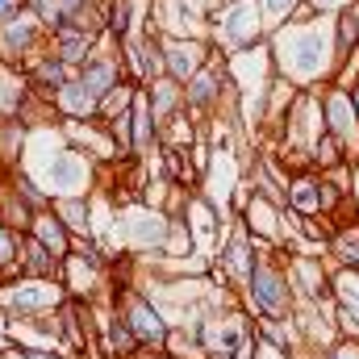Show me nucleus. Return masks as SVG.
I'll use <instances>...</instances> for the list:
<instances>
[{"label":"nucleus","instance_id":"obj_1","mask_svg":"<svg viewBox=\"0 0 359 359\" xmlns=\"http://www.w3.org/2000/svg\"><path fill=\"white\" fill-rule=\"evenodd\" d=\"M268 55L280 80H288L297 92H318L326 88L339 72L334 59V34L330 17L318 13L309 21H288L276 34H268Z\"/></svg>","mask_w":359,"mask_h":359},{"label":"nucleus","instance_id":"obj_2","mask_svg":"<svg viewBox=\"0 0 359 359\" xmlns=\"http://www.w3.org/2000/svg\"><path fill=\"white\" fill-rule=\"evenodd\" d=\"M29 176L38 180L46 192H50V201H63V196H92V188L100 184V159L84 151V147H76L72 138H59L55 130H50V147H46V155H42V163L38 168H25Z\"/></svg>","mask_w":359,"mask_h":359},{"label":"nucleus","instance_id":"obj_3","mask_svg":"<svg viewBox=\"0 0 359 359\" xmlns=\"http://www.w3.org/2000/svg\"><path fill=\"white\" fill-rule=\"evenodd\" d=\"M109 305L126 318V326L134 330V339H138V347L142 351H168V334H172V322H168V313L159 309V301L147 292V288H126V292H117V297H109Z\"/></svg>","mask_w":359,"mask_h":359},{"label":"nucleus","instance_id":"obj_4","mask_svg":"<svg viewBox=\"0 0 359 359\" xmlns=\"http://www.w3.org/2000/svg\"><path fill=\"white\" fill-rule=\"evenodd\" d=\"M209 42H213V50H222L226 59L264 46V42H268V25H264V17H259V4H255V0H238V4L217 8V21H213Z\"/></svg>","mask_w":359,"mask_h":359},{"label":"nucleus","instance_id":"obj_5","mask_svg":"<svg viewBox=\"0 0 359 359\" xmlns=\"http://www.w3.org/2000/svg\"><path fill=\"white\" fill-rule=\"evenodd\" d=\"M67 301L63 280H8L0 284V313L4 322H34L38 313H55Z\"/></svg>","mask_w":359,"mask_h":359},{"label":"nucleus","instance_id":"obj_6","mask_svg":"<svg viewBox=\"0 0 359 359\" xmlns=\"http://www.w3.org/2000/svg\"><path fill=\"white\" fill-rule=\"evenodd\" d=\"M259 255H264V247L251 238V230L243 226V217H234L230 230H226V238H222V247L213 251V268L222 271V284H226L230 292L243 297L247 280L259 268Z\"/></svg>","mask_w":359,"mask_h":359},{"label":"nucleus","instance_id":"obj_7","mask_svg":"<svg viewBox=\"0 0 359 359\" xmlns=\"http://www.w3.org/2000/svg\"><path fill=\"white\" fill-rule=\"evenodd\" d=\"M288 284L297 292V309H334V288H330V264L318 259L313 251H292L288 255Z\"/></svg>","mask_w":359,"mask_h":359},{"label":"nucleus","instance_id":"obj_8","mask_svg":"<svg viewBox=\"0 0 359 359\" xmlns=\"http://www.w3.org/2000/svg\"><path fill=\"white\" fill-rule=\"evenodd\" d=\"M168 230H172V213L159 205H134L121 213V243L130 255H163L168 251Z\"/></svg>","mask_w":359,"mask_h":359},{"label":"nucleus","instance_id":"obj_9","mask_svg":"<svg viewBox=\"0 0 359 359\" xmlns=\"http://www.w3.org/2000/svg\"><path fill=\"white\" fill-rule=\"evenodd\" d=\"M318 100H322V126H326V134H334L343 142L347 159L359 163V113H355V104H351V96H347V88L330 80L326 88H318Z\"/></svg>","mask_w":359,"mask_h":359},{"label":"nucleus","instance_id":"obj_10","mask_svg":"<svg viewBox=\"0 0 359 359\" xmlns=\"http://www.w3.org/2000/svg\"><path fill=\"white\" fill-rule=\"evenodd\" d=\"M76 80H80V84H84V88L96 96V100H100L104 92H113L117 84H121V80H126V63H121V50H117V46H109V42L100 38V46H96L88 59L76 67Z\"/></svg>","mask_w":359,"mask_h":359},{"label":"nucleus","instance_id":"obj_11","mask_svg":"<svg viewBox=\"0 0 359 359\" xmlns=\"http://www.w3.org/2000/svg\"><path fill=\"white\" fill-rule=\"evenodd\" d=\"M46 46V25L38 21V17H29V13H21L17 21H8V25H0V63H13V67H21L29 55H38Z\"/></svg>","mask_w":359,"mask_h":359},{"label":"nucleus","instance_id":"obj_12","mask_svg":"<svg viewBox=\"0 0 359 359\" xmlns=\"http://www.w3.org/2000/svg\"><path fill=\"white\" fill-rule=\"evenodd\" d=\"M209 63V38H176L163 34V76L168 80H192Z\"/></svg>","mask_w":359,"mask_h":359},{"label":"nucleus","instance_id":"obj_13","mask_svg":"<svg viewBox=\"0 0 359 359\" xmlns=\"http://www.w3.org/2000/svg\"><path fill=\"white\" fill-rule=\"evenodd\" d=\"M96 104H100V100L76 80V72H72V80H67L63 88L50 96V109H55V117H59L63 126H88V121H96Z\"/></svg>","mask_w":359,"mask_h":359},{"label":"nucleus","instance_id":"obj_14","mask_svg":"<svg viewBox=\"0 0 359 359\" xmlns=\"http://www.w3.org/2000/svg\"><path fill=\"white\" fill-rule=\"evenodd\" d=\"M46 46H50L55 59H63V63L76 72L92 50L100 46V38L88 34V29H80V25H50V29H46Z\"/></svg>","mask_w":359,"mask_h":359},{"label":"nucleus","instance_id":"obj_15","mask_svg":"<svg viewBox=\"0 0 359 359\" xmlns=\"http://www.w3.org/2000/svg\"><path fill=\"white\" fill-rule=\"evenodd\" d=\"M21 72H25V80L34 84V92H38V96H46V100H50L55 92L72 80V67H67L63 59H55V55H50V46H42L38 55H29V59L21 63Z\"/></svg>","mask_w":359,"mask_h":359},{"label":"nucleus","instance_id":"obj_16","mask_svg":"<svg viewBox=\"0 0 359 359\" xmlns=\"http://www.w3.org/2000/svg\"><path fill=\"white\" fill-rule=\"evenodd\" d=\"M142 347L134 339V330L126 326V318L109 305L104 309V326H100V359H138Z\"/></svg>","mask_w":359,"mask_h":359},{"label":"nucleus","instance_id":"obj_17","mask_svg":"<svg viewBox=\"0 0 359 359\" xmlns=\"http://www.w3.org/2000/svg\"><path fill=\"white\" fill-rule=\"evenodd\" d=\"M284 205H288V217H322L318 172H292L284 180Z\"/></svg>","mask_w":359,"mask_h":359},{"label":"nucleus","instance_id":"obj_18","mask_svg":"<svg viewBox=\"0 0 359 359\" xmlns=\"http://www.w3.org/2000/svg\"><path fill=\"white\" fill-rule=\"evenodd\" d=\"M17 276L21 280H63V259L50 255L38 238H21V255H17Z\"/></svg>","mask_w":359,"mask_h":359},{"label":"nucleus","instance_id":"obj_19","mask_svg":"<svg viewBox=\"0 0 359 359\" xmlns=\"http://www.w3.org/2000/svg\"><path fill=\"white\" fill-rule=\"evenodd\" d=\"M130 138H134V159L159 155L163 134H159V121H155V113H151V104H147L142 88H138V100H134V109H130Z\"/></svg>","mask_w":359,"mask_h":359},{"label":"nucleus","instance_id":"obj_20","mask_svg":"<svg viewBox=\"0 0 359 359\" xmlns=\"http://www.w3.org/2000/svg\"><path fill=\"white\" fill-rule=\"evenodd\" d=\"M142 96H147V104H151V113H155V121H159V130L184 113V84L180 80H168V76H159V80H151V84H142Z\"/></svg>","mask_w":359,"mask_h":359},{"label":"nucleus","instance_id":"obj_21","mask_svg":"<svg viewBox=\"0 0 359 359\" xmlns=\"http://www.w3.org/2000/svg\"><path fill=\"white\" fill-rule=\"evenodd\" d=\"M29 238H38L50 255H59V259H67L72 255V230L59 222V213L55 209H42V213H34V222H29Z\"/></svg>","mask_w":359,"mask_h":359},{"label":"nucleus","instance_id":"obj_22","mask_svg":"<svg viewBox=\"0 0 359 359\" xmlns=\"http://www.w3.org/2000/svg\"><path fill=\"white\" fill-rule=\"evenodd\" d=\"M50 209L72 230V238H92V196H63V201H50Z\"/></svg>","mask_w":359,"mask_h":359},{"label":"nucleus","instance_id":"obj_23","mask_svg":"<svg viewBox=\"0 0 359 359\" xmlns=\"http://www.w3.org/2000/svg\"><path fill=\"white\" fill-rule=\"evenodd\" d=\"M0 176H4V184H8V188H13V196H17V201H25L34 213L50 209V192H46V188H42L34 176H29L25 168H8V172H0Z\"/></svg>","mask_w":359,"mask_h":359},{"label":"nucleus","instance_id":"obj_24","mask_svg":"<svg viewBox=\"0 0 359 359\" xmlns=\"http://www.w3.org/2000/svg\"><path fill=\"white\" fill-rule=\"evenodd\" d=\"M330 34H334V59H339V67L359 55V17L351 8H343V13H334L330 17Z\"/></svg>","mask_w":359,"mask_h":359},{"label":"nucleus","instance_id":"obj_25","mask_svg":"<svg viewBox=\"0 0 359 359\" xmlns=\"http://www.w3.org/2000/svg\"><path fill=\"white\" fill-rule=\"evenodd\" d=\"M330 251V268H351L359 271V226H339L326 243Z\"/></svg>","mask_w":359,"mask_h":359},{"label":"nucleus","instance_id":"obj_26","mask_svg":"<svg viewBox=\"0 0 359 359\" xmlns=\"http://www.w3.org/2000/svg\"><path fill=\"white\" fill-rule=\"evenodd\" d=\"M309 163H313V172H339V168H351L343 142H339L334 134H326V130H322L318 142L309 147Z\"/></svg>","mask_w":359,"mask_h":359},{"label":"nucleus","instance_id":"obj_27","mask_svg":"<svg viewBox=\"0 0 359 359\" xmlns=\"http://www.w3.org/2000/svg\"><path fill=\"white\" fill-rule=\"evenodd\" d=\"M138 88H142V84H134V80H121L113 92H104V96H100V104H96V121L126 117V113L134 109V100H138Z\"/></svg>","mask_w":359,"mask_h":359},{"label":"nucleus","instance_id":"obj_28","mask_svg":"<svg viewBox=\"0 0 359 359\" xmlns=\"http://www.w3.org/2000/svg\"><path fill=\"white\" fill-rule=\"evenodd\" d=\"M21 230H13V226H4L0 222V284H8V280H21L17 276V255H21Z\"/></svg>","mask_w":359,"mask_h":359},{"label":"nucleus","instance_id":"obj_29","mask_svg":"<svg viewBox=\"0 0 359 359\" xmlns=\"http://www.w3.org/2000/svg\"><path fill=\"white\" fill-rule=\"evenodd\" d=\"M305 4H313L318 13H326V17H334V13H343V8H351L355 0H305Z\"/></svg>","mask_w":359,"mask_h":359},{"label":"nucleus","instance_id":"obj_30","mask_svg":"<svg viewBox=\"0 0 359 359\" xmlns=\"http://www.w3.org/2000/svg\"><path fill=\"white\" fill-rule=\"evenodd\" d=\"M17 17H21V0H0V25H8Z\"/></svg>","mask_w":359,"mask_h":359},{"label":"nucleus","instance_id":"obj_31","mask_svg":"<svg viewBox=\"0 0 359 359\" xmlns=\"http://www.w3.org/2000/svg\"><path fill=\"white\" fill-rule=\"evenodd\" d=\"M255 359H297V355H292V351H276V347H264V343H259Z\"/></svg>","mask_w":359,"mask_h":359},{"label":"nucleus","instance_id":"obj_32","mask_svg":"<svg viewBox=\"0 0 359 359\" xmlns=\"http://www.w3.org/2000/svg\"><path fill=\"white\" fill-rule=\"evenodd\" d=\"M347 96H351V104H355V113H359V76L347 84Z\"/></svg>","mask_w":359,"mask_h":359},{"label":"nucleus","instance_id":"obj_33","mask_svg":"<svg viewBox=\"0 0 359 359\" xmlns=\"http://www.w3.org/2000/svg\"><path fill=\"white\" fill-rule=\"evenodd\" d=\"M213 4H217V8H226V4H238V0H213Z\"/></svg>","mask_w":359,"mask_h":359},{"label":"nucleus","instance_id":"obj_34","mask_svg":"<svg viewBox=\"0 0 359 359\" xmlns=\"http://www.w3.org/2000/svg\"><path fill=\"white\" fill-rule=\"evenodd\" d=\"M351 13H355V17H359V0H355V4H351Z\"/></svg>","mask_w":359,"mask_h":359},{"label":"nucleus","instance_id":"obj_35","mask_svg":"<svg viewBox=\"0 0 359 359\" xmlns=\"http://www.w3.org/2000/svg\"><path fill=\"white\" fill-rule=\"evenodd\" d=\"M147 4H155V0H147Z\"/></svg>","mask_w":359,"mask_h":359}]
</instances>
